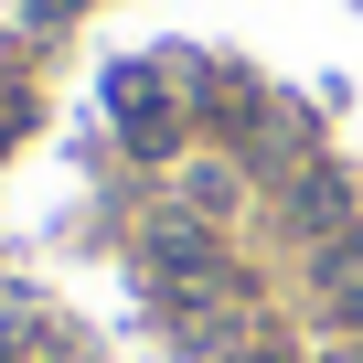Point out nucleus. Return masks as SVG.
I'll return each mask as SVG.
<instances>
[{
  "label": "nucleus",
  "instance_id": "nucleus-1",
  "mask_svg": "<svg viewBox=\"0 0 363 363\" xmlns=\"http://www.w3.org/2000/svg\"><path fill=\"white\" fill-rule=\"evenodd\" d=\"M107 118H118V139L139 160H171L182 150V107H171V75L160 65H118L107 75Z\"/></svg>",
  "mask_w": 363,
  "mask_h": 363
},
{
  "label": "nucleus",
  "instance_id": "nucleus-2",
  "mask_svg": "<svg viewBox=\"0 0 363 363\" xmlns=\"http://www.w3.org/2000/svg\"><path fill=\"white\" fill-rule=\"evenodd\" d=\"M310 278L331 289V320H352V331H363V235H331V246H310Z\"/></svg>",
  "mask_w": 363,
  "mask_h": 363
},
{
  "label": "nucleus",
  "instance_id": "nucleus-3",
  "mask_svg": "<svg viewBox=\"0 0 363 363\" xmlns=\"http://www.w3.org/2000/svg\"><path fill=\"white\" fill-rule=\"evenodd\" d=\"M65 11H86V0H33V22H65Z\"/></svg>",
  "mask_w": 363,
  "mask_h": 363
}]
</instances>
